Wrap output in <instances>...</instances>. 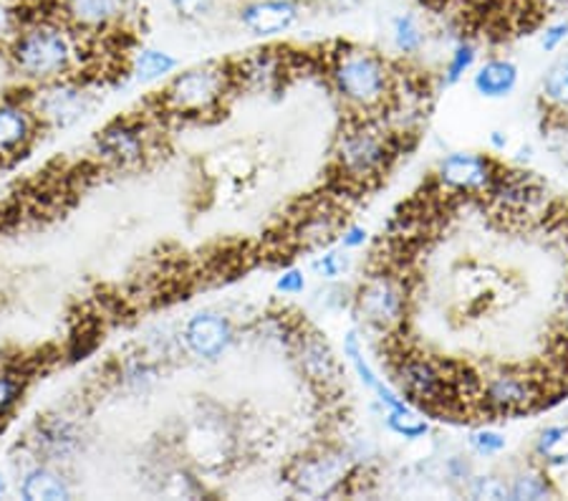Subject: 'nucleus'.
Instances as JSON below:
<instances>
[{
    "mask_svg": "<svg viewBox=\"0 0 568 501\" xmlns=\"http://www.w3.org/2000/svg\"><path fill=\"white\" fill-rule=\"evenodd\" d=\"M473 84L485 99H503L518 84V67L508 59H490L473 77Z\"/></svg>",
    "mask_w": 568,
    "mask_h": 501,
    "instance_id": "nucleus-24",
    "label": "nucleus"
},
{
    "mask_svg": "<svg viewBox=\"0 0 568 501\" xmlns=\"http://www.w3.org/2000/svg\"><path fill=\"white\" fill-rule=\"evenodd\" d=\"M356 312L382 334H397L407 319V287L392 271H377L356 291Z\"/></svg>",
    "mask_w": 568,
    "mask_h": 501,
    "instance_id": "nucleus-8",
    "label": "nucleus"
},
{
    "mask_svg": "<svg viewBox=\"0 0 568 501\" xmlns=\"http://www.w3.org/2000/svg\"><path fill=\"white\" fill-rule=\"evenodd\" d=\"M43 132L26 94L0 97V166L26 158Z\"/></svg>",
    "mask_w": 568,
    "mask_h": 501,
    "instance_id": "nucleus-12",
    "label": "nucleus"
},
{
    "mask_svg": "<svg viewBox=\"0 0 568 501\" xmlns=\"http://www.w3.org/2000/svg\"><path fill=\"white\" fill-rule=\"evenodd\" d=\"M387 428L392 433H397L399 439H407V441H417V439H425L429 425L427 421H423L415 410H387Z\"/></svg>",
    "mask_w": 568,
    "mask_h": 501,
    "instance_id": "nucleus-27",
    "label": "nucleus"
},
{
    "mask_svg": "<svg viewBox=\"0 0 568 501\" xmlns=\"http://www.w3.org/2000/svg\"><path fill=\"white\" fill-rule=\"evenodd\" d=\"M467 494L473 499H510V487L498 477H475L467 481Z\"/></svg>",
    "mask_w": 568,
    "mask_h": 501,
    "instance_id": "nucleus-34",
    "label": "nucleus"
},
{
    "mask_svg": "<svg viewBox=\"0 0 568 501\" xmlns=\"http://www.w3.org/2000/svg\"><path fill=\"white\" fill-rule=\"evenodd\" d=\"M346 477V455L344 453H316L293 461L288 471L291 487L308 497L328 494Z\"/></svg>",
    "mask_w": 568,
    "mask_h": 501,
    "instance_id": "nucleus-19",
    "label": "nucleus"
},
{
    "mask_svg": "<svg viewBox=\"0 0 568 501\" xmlns=\"http://www.w3.org/2000/svg\"><path fill=\"white\" fill-rule=\"evenodd\" d=\"M566 39H568V21H558V23L546 26L540 46H544V51H556Z\"/></svg>",
    "mask_w": 568,
    "mask_h": 501,
    "instance_id": "nucleus-38",
    "label": "nucleus"
},
{
    "mask_svg": "<svg viewBox=\"0 0 568 501\" xmlns=\"http://www.w3.org/2000/svg\"><path fill=\"white\" fill-rule=\"evenodd\" d=\"M18 497L23 501H69L73 487L57 463L31 459L29 467L18 473Z\"/></svg>",
    "mask_w": 568,
    "mask_h": 501,
    "instance_id": "nucleus-20",
    "label": "nucleus"
},
{
    "mask_svg": "<svg viewBox=\"0 0 568 501\" xmlns=\"http://www.w3.org/2000/svg\"><path fill=\"white\" fill-rule=\"evenodd\" d=\"M33 11L16 0H0V46H8Z\"/></svg>",
    "mask_w": 568,
    "mask_h": 501,
    "instance_id": "nucleus-32",
    "label": "nucleus"
},
{
    "mask_svg": "<svg viewBox=\"0 0 568 501\" xmlns=\"http://www.w3.org/2000/svg\"><path fill=\"white\" fill-rule=\"evenodd\" d=\"M475 59H478V49H475V43L470 41H460L453 49L450 59H447V67H445V84H457L467 71L473 69Z\"/></svg>",
    "mask_w": 568,
    "mask_h": 501,
    "instance_id": "nucleus-31",
    "label": "nucleus"
},
{
    "mask_svg": "<svg viewBox=\"0 0 568 501\" xmlns=\"http://www.w3.org/2000/svg\"><path fill=\"white\" fill-rule=\"evenodd\" d=\"M399 132L384 127V120L362 114L336 140L338 176L349 186L379 180L399 154Z\"/></svg>",
    "mask_w": 568,
    "mask_h": 501,
    "instance_id": "nucleus-2",
    "label": "nucleus"
},
{
    "mask_svg": "<svg viewBox=\"0 0 568 501\" xmlns=\"http://www.w3.org/2000/svg\"><path fill=\"white\" fill-rule=\"evenodd\" d=\"M536 453L544 455V459L551 463L568 461V428L564 425L546 428L536 443Z\"/></svg>",
    "mask_w": 568,
    "mask_h": 501,
    "instance_id": "nucleus-28",
    "label": "nucleus"
},
{
    "mask_svg": "<svg viewBox=\"0 0 568 501\" xmlns=\"http://www.w3.org/2000/svg\"><path fill=\"white\" fill-rule=\"evenodd\" d=\"M130 3L136 8V6H142L144 3V0H130Z\"/></svg>",
    "mask_w": 568,
    "mask_h": 501,
    "instance_id": "nucleus-46",
    "label": "nucleus"
},
{
    "mask_svg": "<svg viewBox=\"0 0 568 501\" xmlns=\"http://www.w3.org/2000/svg\"><path fill=\"white\" fill-rule=\"evenodd\" d=\"M500 172L498 162L478 152H453L437 166V182L455 196H488Z\"/></svg>",
    "mask_w": 568,
    "mask_h": 501,
    "instance_id": "nucleus-15",
    "label": "nucleus"
},
{
    "mask_svg": "<svg viewBox=\"0 0 568 501\" xmlns=\"http://www.w3.org/2000/svg\"><path fill=\"white\" fill-rule=\"evenodd\" d=\"M49 11L87 39L112 36L132 13L130 0H45Z\"/></svg>",
    "mask_w": 568,
    "mask_h": 501,
    "instance_id": "nucleus-10",
    "label": "nucleus"
},
{
    "mask_svg": "<svg viewBox=\"0 0 568 501\" xmlns=\"http://www.w3.org/2000/svg\"><path fill=\"white\" fill-rule=\"evenodd\" d=\"M538 3L548 13H558V11H566V8H568V0H538Z\"/></svg>",
    "mask_w": 568,
    "mask_h": 501,
    "instance_id": "nucleus-42",
    "label": "nucleus"
},
{
    "mask_svg": "<svg viewBox=\"0 0 568 501\" xmlns=\"http://www.w3.org/2000/svg\"><path fill=\"white\" fill-rule=\"evenodd\" d=\"M445 473L450 481H470V463H467L463 455H453V459H447L445 463Z\"/></svg>",
    "mask_w": 568,
    "mask_h": 501,
    "instance_id": "nucleus-40",
    "label": "nucleus"
},
{
    "mask_svg": "<svg viewBox=\"0 0 568 501\" xmlns=\"http://www.w3.org/2000/svg\"><path fill=\"white\" fill-rule=\"evenodd\" d=\"M26 99L33 109L43 132L71 130L97 112L102 104V91L89 74H73L57 81H45L26 89Z\"/></svg>",
    "mask_w": 568,
    "mask_h": 501,
    "instance_id": "nucleus-5",
    "label": "nucleus"
},
{
    "mask_svg": "<svg viewBox=\"0 0 568 501\" xmlns=\"http://www.w3.org/2000/svg\"><path fill=\"white\" fill-rule=\"evenodd\" d=\"M8 69L26 87H39L73 74H87L89 39L63 23L59 16L31 13L6 46Z\"/></svg>",
    "mask_w": 568,
    "mask_h": 501,
    "instance_id": "nucleus-1",
    "label": "nucleus"
},
{
    "mask_svg": "<svg viewBox=\"0 0 568 501\" xmlns=\"http://www.w3.org/2000/svg\"><path fill=\"white\" fill-rule=\"evenodd\" d=\"M220 3H223V0H170V8L172 13L182 18V21L195 23V21H203L207 16H213L220 8Z\"/></svg>",
    "mask_w": 568,
    "mask_h": 501,
    "instance_id": "nucleus-33",
    "label": "nucleus"
},
{
    "mask_svg": "<svg viewBox=\"0 0 568 501\" xmlns=\"http://www.w3.org/2000/svg\"><path fill=\"white\" fill-rule=\"evenodd\" d=\"M540 398H544V388L536 378H528L518 370H503L480 382L478 403L488 415H516L538 403Z\"/></svg>",
    "mask_w": 568,
    "mask_h": 501,
    "instance_id": "nucleus-11",
    "label": "nucleus"
},
{
    "mask_svg": "<svg viewBox=\"0 0 568 501\" xmlns=\"http://www.w3.org/2000/svg\"><path fill=\"white\" fill-rule=\"evenodd\" d=\"M321 3H324V8H326L328 13L344 16V13L356 11V8H362L364 0H321Z\"/></svg>",
    "mask_w": 568,
    "mask_h": 501,
    "instance_id": "nucleus-41",
    "label": "nucleus"
},
{
    "mask_svg": "<svg viewBox=\"0 0 568 501\" xmlns=\"http://www.w3.org/2000/svg\"><path fill=\"white\" fill-rule=\"evenodd\" d=\"M490 142H493V144H496V148H498V150H506V144H508V140H506V137H503L500 132H493V137H490Z\"/></svg>",
    "mask_w": 568,
    "mask_h": 501,
    "instance_id": "nucleus-43",
    "label": "nucleus"
},
{
    "mask_svg": "<svg viewBox=\"0 0 568 501\" xmlns=\"http://www.w3.org/2000/svg\"><path fill=\"white\" fill-rule=\"evenodd\" d=\"M235 91H251V94H271L278 91L288 74H293L288 51L265 46L245 53L243 59L231 63Z\"/></svg>",
    "mask_w": 568,
    "mask_h": 501,
    "instance_id": "nucleus-13",
    "label": "nucleus"
},
{
    "mask_svg": "<svg viewBox=\"0 0 568 501\" xmlns=\"http://www.w3.org/2000/svg\"><path fill=\"white\" fill-rule=\"evenodd\" d=\"M544 97L558 109H568V57L548 69L544 79Z\"/></svg>",
    "mask_w": 568,
    "mask_h": 501,
    "instance_id": "nucleus-29",
    "label": "nucleus"
},
{
    "mask_svg": "<svg viewBox=\"0 0 568 501\" xmlns=\"http://www.w3.org/2000/svg\"><path fill=\"white\" fill-rule=\"evenodd\" d=\"M87 443L89 433L84 421L79 415L67 413V410H57V413L36 418V423L26 433L23 449L31 453V459L67 467L87 451Z\"/></svg>",
    "mask_w": 568,
    "mask_h": 501,
    "instance_id": "nucleus-7",
    "label": "nucleus"
},
{
    "mask_svg": "<svg viewBox=\"0 0 568 501\" xmlns=\"http://www.w3.org/2000/svg\"><path fill=\"white\" fill-rule=\"evenodd\" d=\"M344 354H346V360L352 362V368L356 370V375H359V380L364 382L366 388L372 390L374 395H377V400L379 403L387 408V410H409L412 405L407 403L405 400V395H399L397 390H392L387 382H384L377 372L372 370V364L366 362V358H364V350H362V342H359V337H356V332H349L346 334V340H344Z\"/></svg>",
    "mask_w": 568,
    "mask_h": 501,
    "instance_id": "nucleus-22",
    "label": "nucleus"
},
{
    "mask_svg": "<svg viewBox=\"0 0 568 501\" xmlns=\"http://www.w3.org/2000/svg\"><path fill=\"white\" fill-rule=\"evenodd\" d=\"M6 494H8V479L0 473V499H6Z\"/></svg>",
    "mask_w": 568,
    "mask_h": 501,
    "instance_id": "nucleus-44",
    "label": "nucleus"
},
{
    "mask_svg": "<svg viewBox=\"0 0 568 501\" xmlns=\"http://www.w3.org/2000/svg\"><path fill=\"white\" fill-rule=\"evenodd\" d=\"M31 375L21 364H0V431L11 421L18 405L23 403L26 393H29Z\"/></svg>",
    "mask_w": 568,
    "mask_h": 501,
    "instance_id": "nucleus-25",
    "label": "nucleus"
},
{
    "mask_svg": "<svg viewBox=\"0 0 568 501\" xmlns=\"http://www.w3.org/2000/svg\"><path fill=\"white\" fill-rule=\"evenodd\" d=\"M180 342L190 358L200 362H215L233 348L235 327L225 314L203 309V312H195L182 324Z\"/></svg>",
    "mask_w": 568,
    "mask_h": 501,
    "instance_id": "nucleus-14",
    "label": "nucleus"
},
{
    "mask_svg": "<svg viewBox=\"0 0 568 501\" xmlns=\"http://www.w3.org/2000/svg\"><path fill=\"white\" fill-rule=\"evenodd\" d=\"M233 433L223 415H197L185 433V449L203 469H220L233 455Z\"/></svg>",
    "mask_w": 568,
    "mask_h": 501,
    "instance_id": "nucleus-17",
    "label": "nucleus"
},
{
    "mask_svg": "<svg viewBox=\"0 0 568 501\" xmlns=\"http://www.w3.org/2000/svg\"><path fill=\"white\" fill-rule=\"evenodd\" d=\"M328 77L336 94L354 112L374 117V112L387 109L392 102V71L374 51L346 46L334 57Z\"/></svg>",
    "mask_w": 568,
    "mask_h": 501,
    "instance_id": "nucleus-4",
    "label": "nucleus"
},
{
    "mask_svg": "<svg viewBox=\"0 0 568 501\" xmlns=\"http://www.w3.org/2000/svg\"><path fill=\"white\" fill-rule=\"evenodd\" d=\"M346 269H349V257L342 251H326L324 257H318L314 261V271L321 279H328V281L344 277Z\"/></svg>",
    "mask_w": 568,
    "mask_h": 501,
    "instance_id": "nucleus-35",
    "label": "nucleus"
},
{
    "mask_svg": "<svg viewBox=\"0 0 568 501\" xmlns=\"http://www.w3.org/2000/svg\"><path fill=\"white\" fill-rule=\"evenodd\" d=\"M338 241H342L346 251H354V249H362V246L369 241V233H366V228L362 226H349L344 228L342 236H338Z\"/></svg>",
    "mask_w": 568,
    "mask_h": 501,
    "instance_id": "nucleus-39",
    "label": "nucleus"
},
{
    "mask_svg": "<svg viewBox=\"0 0 568 501\" xmlns=\"http://www.w3.org/2000/svg\"><path fill=\"white\" fill-rule=\"evenodd\" d=\"M510 487V499H528V501H536V499H548L554 494L551 484H548L546 477H540L536 471H528V473H518L516 479H513Z\"/></svg>",
    "mask_w": 568,
    "mask_h": 501,
    "instance_id": "nucleus-30",
    "label": "nucleus"
},
{
    "mask_svg": "<svg viewBox=\"0 0 568 501\" xmlns=\"http://www.w3.org/2000/svg\"><path fill=\"white\" fill-rule=\"evenodd\" d=\"M160 380V364L152 354L140 352V354H126L116 362L112 372V382L130 395H144L154 388V382Z\"/></svg>",
    "mask_w": 568,
    "mask_h": 501,
    "instance_id": "nucleus-23",
    "label": "nucleus"
},
{
    "mask_svg": "<svg viewBox=\"0 0 568 501\" xmlns=\"http://www.w3.org/2000/svg\"><path fill=\"white\" fill-rule=\"evenodd\" d=\"M293 358L298 362V370L304 378L321 393H334L342 388V368L334 358L332 348H328L324 337L316 330H296L291 340Z\"/></svg>",
    "mask_w": 568,
    "mask_h": 501,
    "instance_id": "nucleus-16",
    "label": "nucleus"
},
{
    "mask_svg": "<svg viewBox=\"0 0 568 501\" xmlns=\"http://www.w3.org/2000/svg\"><path fill=\"white\" fill-rule=\"evenodd\" d=\"M231 63H200L170 77L160 94V109L178 120H203L217 114L233 97Z\"/></svg>",
    "mask_w": 568,
    "mask_h": 501,
    "instance_id": "nucleus-3",
    "label": "nucleus"
},
{
    "mask_svg": "<svg viewBox=\"0 0 568 501\" xmlns=\"http://www.w3.org/2000/svg\"><path fill=\"white\" fill-rule=\"evenodd\" d=\"M304 289H306V277H304V271H301V269H286L276 279L278 294L293 297V294H301Z\"/></svg>",
    "mask_w": 568,
    "mask_h": 501,
    "instance_id": "nucleus-37",
    "label": "nucleus"
},
{
    "mask_svg": "<svg viewBox=\"0 0 568 501\" xmlns=\"http://www.w3.org/2000/svg\"><path fill=\"white\" fill-rule=\"evenodd\" d=\"M392 41L397 46L399 53H417L423 49L425 43V31L423 26H419L417 16L415 13H399L397 18L392 21Z\"/></svg>",
    "mask_w": 568,
    "mask_h": 501,
    "instance_id": "nucleus-26",
    "label": "nucleus"
},
{
    "mask_svg": "<svg viewBox=\"0 0 568 501\" xmlns=\"http://www.w3.org/2000/svg\"><path fill=\"white\" fill-rule=\"evenodd\" d=\"M160 134L142 117H116L91 140V158L106 170H136L154 158Z\"/></svg>",
    "mask_w": 568,
    "mask_h": 501,
    "instance_id": "nucleus-6",
    "label": "nucleus"
},
{
    "mask_svg": "<svg viewBox=\"0 0 568 501\" xmlns=\"http://www.w3.org/2000/svg\"><path fill=\"white\" fill-rule=\"evenodd\" d=\"M180 69V59L175 53L158 49V46H140L132 51L126 61L124 77L134 84H154V81L170 79Z\"/></svg>",
    "mask_w": 568,
    "mask_h": 501,
    "instance_id": "nucleus-21",
    "label": "nucleus"
},
{
    "mask_svg": "<svg viewBox=\"0 0 568 501\" xmlns=\"http://www.w3.org/2000/svg\"><path fill=\"white\" fill-rule=\"evenodd\" d=\"M564 340H566V344H568V317H566V327H564Z\"/></svg>",
    "mask_w": 568,
    "mask_h": 501,
    "instance_id": "nucleus-45",
    "label": "nucleus"
},
{
    "mask_svg": "<svg viewBox=\"0 0 568 501\" xmlns=\"http://www.w3.org/2000/svg\"><path fill=\"white\" fill-rule=\"evenodd\" d=\"M470 445L480 455H496L503 449H506V435L498 433V431H488V428H483V431H475L470 435Z\"/></svg>",
    "mask_w": 568,
    "mask_h": 501,
    "instance_id": "nucleus-36",
    "label": "nucleus"
},
{
    "mask_svg": "<svg viewBox=\"0 0 568 501\" xmlns=\"http://www.w3.org/2000/svg\"><path fill=\"white\" fill-rule=\"evenodd\" d=\"M394 378H397L407 403L429 410L453 403V375H447L443 364L427 354L399 352L394 362Z\"/></svg>",
    "mask_w": 568,
    "mask_h": 501,
    "instance_id": "nucleus-9",
    "label": "nucleus"
},
{
    "mask_svg": "<svg viewBox=\"0 0 568 501\" xmlns=\"http://www.w3.org/2000/svg\"><path fill=\"white\" fill-rule=\"evenodd\" d=\"M301 13L304 8L298 0H241V6L235 8V21L251 36L268 39L291 31Z\"/></svg>",
    "mask_w": 568,
    "mask_h": 501,
    "instance_id": "nucleus-18",
    "label": "nucleus"
}]
</instances>
